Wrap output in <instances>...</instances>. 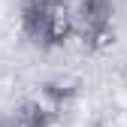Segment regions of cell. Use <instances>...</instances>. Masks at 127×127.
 I'll use <instances>...</instances> for the list:
<instances>
[{"label":"cell","instance_id":"cell-1","mask_svg":"<svg viewBox=\"0 0 127 127\" xmlns=\"http://www.w3.org/2000/svg\"><path fill=\"white\" fill-rule=\"evenodd\" d=\"M24 33L42 45H64L76 33V9L64 0H30L21 15Z\"/></svg>","mask_w":127,"mask_h":127}]
</instances>
